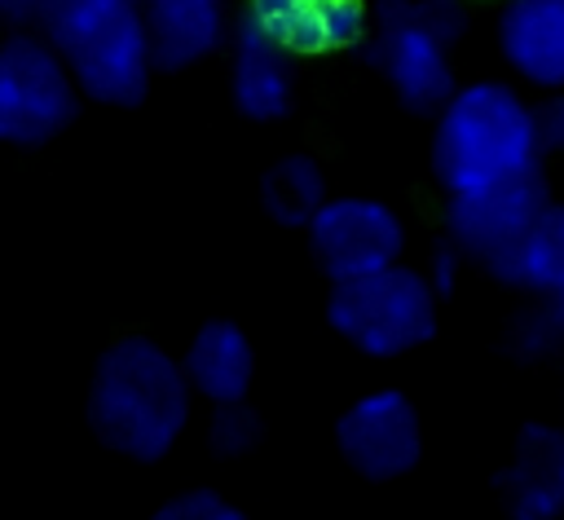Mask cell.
Listing matches in <instances>:
<instances>
[{"label": "cell", "mask_w": 564, "mask_h": 520, "mask_svg": "<svg viewBox=\"0 0 564 520\" xmlns=\"http://www.w3.org/2000/svg\"><path fill=\"white\" fill-rule=\"evenodd\" d=\"M84 414L110 454L128 463H159L185 436L194 397L176 353L145 331H128L97 353Z\"/></svg>", "instance_id": "cell-1"}, {"label": "cell", "mask_w": 564, "mask_h": 520, "mask_svg": "<svg viewBox=\"0 0 564 520\" xmlns=\"http://www.w3.org/2000/svg\"><path fill=\"white\" fill-rule=\"evenodd\" d=\"M432 172L445 198L542 176L538 106L507 79L458 84L436 110Z\"/></svg>", "instance_id": "cell-2"}, {"label": "cell", "mask_w": 564, "mask_h": 520, "mask_svg": "<svg viewBox=\"0 0 564 520\" xmlns=\"http://www.w3.org/2000/svg\"><path fill=\"white\" fill-rule=\"evenodd\" d=\"M40 35L62 57L84 101L115 110L145 101L154 57L141 0H62Z\"/></svg>", "instance_id": "cell-3"}, {"label": "cell", "mask_w": 564, "mask_h": 520, "mask_svg": "<svg viewBox=\"0 0 564 520\" xmlns=\"http://www.w3.org/2000/svg\"><path fill=\"white\" fill-rule=\"evenodd\" d=\"M467 35V4L463 0H379L370 4L366 26V57L388 84V93L414 110H441L445 97L458 88L449 48Z\"/></svg>", "instance_id": "cell-4"}, {"label": "cell", "mask_w": 564, "mask_h": 520, "mask_svg": "<svg viewBox=\"0 0 564 520\" xmlns=\"http://www.w3.org/2000/svg\"><path fill=\"white\" fill-rule=\"evenodd\" d=\"M326 326L361 357L392 361L436 339L441 300L419 264H388L348 282H330Z\"/></svg>", "instance_id": "cell-5"}, {"label": "cell", "mask_w": 564, "mask_h": 520, "mask_svg": "<svg viewBox=\"0 0 564 520\" xmlns=\"http://www.w3.org/2000/svg\"><path fill=\"white\" fill-rule=\"evenodd\" d=\"M84 97L44 35H0V145L40 150L75 128Z\"/></svg>", "instance_id": "cell-6"}, {"label": "cell", "mask_w": 564, "mask_h": 520, "mask_svg": "<svg viewBox=\"0 0 564 520\" xmlns=\"http://www.w3.org/2000/svg\"><path fill=\"white\" fill-rule=\"evenodd\" d=\"M308 256L330 282H348L405 260V216L375 194H330L304 225Z\"/></svg>", "instance_id": "cell-7"}, {"label": "cell", "mask_w": 564, "mask_h": 520, "mask_svg": "<svg viewBox=\"0 0 564 520\" xmlns=\"http://www.w3.org/2000/svg\"><path fill=\"white\" fill-rule=\"evenodd\" d=\"M335 449L370 485L401 480L423 458V419L410 392L370 388L352 397L335 419Z\"/></svg>", "instance_id": "cell-8"}, {"label": "cell", "mask_w": 564, "mask_h": 520, "mask_svg": "<svg viewBox=\"0 0 564 520\" xmlns=\"http://www.w3.org/2000/svg\"><path fill=\"white\" fill-rule=\"evenodd\" d=\"M551 203L546 176H524L511 185L476 189V194H454L445 198V242L463 256L476 260L480 269L520 238V229Z\"/></svg>", "instance_id": "cell-9"}, {"label": "cell", "mask_w": 564, "mask_h": 520, "mask_svg": "<svg viewBox=\"0 0 564 520\" xmlns=\"http://www.w3.org/2000/svg\"><path fill=\"white\" fill-rule=\"evenodd\" d=\"M242 18L291 57L361 48L370 0H242Z\"/></svg>", "instance_id": "cell-10"}, {"label": "cell", "mask_w": 564, "mask_h": 520, "mask_svg": "<svg viewBox=\"0 0 564 520\" xmlns=\"http://www.w3.org/2000/svg\"><path fill=\"white\" fill-rule=\"evenodd\" d=\"M494 494L507 520H564V427L524 423L494 472Z\"/></svg>", "instance_id": "cell-11"}, {"label": "cell", "mask_w": 564, "mask_h": 520, "mask_svg": "<svg viewBox=\"0 0 564 520\" xmlns=\"http://www.w3.org/2000/svg\"><path fill=\"white\" fill-rule=\"evenodd\" d=\"M229 101L251 123H282L295 110V57L260 35L242 13L229 31Z\"/></svg>", "instance_id": "cell-12"}, {"label": "cell", "mask_w": 564, "mask_h": 520, "mask_svg": "<svg viewBox=\"0 0 564 520\" xmlns=\"http://www.w3.org/2000/svg\"><path fill=\"white\" fill-rule=\"evenodd\" d=\"M181 375L189 383L194 401L216 405H238L251 397L256 383V344L234 317H207L189 344L181 348Z\"/></svg>", "instance_id": "cell-13"}, {"label": "cell", "mask_w": 564, "mask_h": 520, "mask_svg": "<svg viewBox=\"0 0 564 520\" xmlns=\"http://www.w3.org/2000/svg\"><path fill=\"white\" fill-rule=\"evenodd\" d=\"M154 71H189L220 53L234 31V0H141Z\"/></svg>", "instance_id": "cell-14"}, {"label": "cell", "mask_w": 564, "mask_h": 520, "mask_svg": "<svg viewBox=\"0 0 564 520\" xmlns=\"http://www.w3.org/2000/svg\"><path fill=\"white\" fill-rule=\"evenodd\" d=\"M502 62L538 93H564V0H507L498 13Z\"/></svg>", "instance_id": "cell-15"}, {"label": "cell", "mask_w": 564, "mask_h": 520, "mask_svg": "<svg viewBox=\"0 0 564 520\" xmlns=\"http://www.w3.org/2000/svg\"><path fill=\"white\" fill-rule=\"evenodd\" d=\"M489 278L502 286L529 291L538 300H551L564 291V203H546L516 242H507L489 264Z\"/></svg>", "instance_id": "cell-16"}, {"label": "cell", "mask_w": 564, "mask_h": 520, "mask_svg": "<svg viewBox=\"0 0 564 520\" xmlns=\"http://www.w3.org/2000/svg\"><path fill=\"white\" fill-rule=\"evenodd\" d=\"M330 198L326 185V167L308 154V150H291L278 154L264 172H260V207L273 225L282 229H304L313 220V212Z\"/></svg>", "instance_id": "cell-17"}, {"label": "cell", "mask_w": 564, "mask_h": 520, "mask_svg": "<svg viewBox=\"0 0 564 520\" xmlns=\"http://www.w3.org/2000/svg\"><path fill=\"white\" fill-rule=\"evenodd\" d=\"M260 445V414L238 401V405H216L207 419V449L216 458H247Z\"/></svg>", "instance_id": "cell-18"}, {"label": "cell", "mask_w": 564, "mask_h": 520, "mask_svg": "<svg viewBox=\"0 0 564 520\" xmlns=\"http://www.w3.org/2000/svg\"><path fill=\"white\" fill-rule=\"evenodd\" d=\"M150 520H251V516H247L229 494L198 485V489H181V494L163 498V502L150 511Z\"/></svg>", "instance_id": "cell-19"}, {"label": "cell", "mask_w": 564, "mask_h": 520, "mask_svg": "<svg viewBox=\"0 0 564 520\" xmlns=\"http://www.w3.org/2000/svg\"><path fill=\"white\" fill-rule=\"evenodd\" d=\"M511 348L520 357H555L564 348V322L555 317V308L546 300L529 304L516 322H511Z\"/></svg>", "instance_id": "cell-20"}, {"label": "cell", "mask_w": 564, "mask_h": 520, "mask_svg": "<svg viewBox=\"0 0 564 520\" xmlns=\"http://www.w3.org/2000/svg\"><path fill=\"white\" fill-rule=\"evenodd\" d=\"M62 0H0V26L4 35H40Z\"/></svg>", "instance_id": "cell-21"}, {"label": "cell", "mask_w": 564, "mask_h": 520, "mask_svg": "<svg viewBox=\"0 0 564 520\" xmlns=\"http://www.w3.org/2000/svg\"><path fill=\"white\" fill-rule=\"evenodd\" d=\"M463 256L449 247V242H436L432 247V256H427V264H419V273L427 278V286L436 291V300H445L454 286H458V278H463Z\"/></svg>", "instance_id": "cell-22"}, {"label": "cell", "mask_w": 564, "mask_h": 520, "mask_svg": "<svg viewBox=\"0 0 564 520\" xmlns=\"http://www.w3.org/2000/svg\"><path fill=\"white\" fill-rule=\"evenodd\" d=\"M538 137H542V154L546 150L564 154V93H555L538 106Z\"/></svg>", "instance_id": "cell-23"}, {"label": "cell", "mask_w": 564, "mask_h": 520, "mask_svg": "<svg viewBox=\"0 0 564 520\" xmlns=\"http://www.w3.org/2000/svg\"><path fill=\"white\" fill-rule=\"evenodd\" d=\"M546 304H551V308H555V317H560V322H564V291H560V295H551V300H546Z\"/></svg>", "instance_id": "cell-24"}, {"label": "cell", "mask_w": 564, "mask_h": 520, "mask_svg": "<svg viewBox=\"0 0 564 520\" xmlns=\"http://www.w3.org/2000/svg\"><path fill=\"white\" fill-rule=\"evenodd\" d=\"M560 427H564V423H560Z\"/></svg>", "instance_id": "cell-25"}]
</instances>
